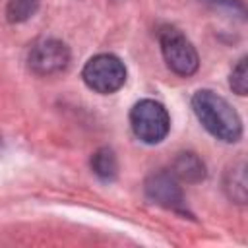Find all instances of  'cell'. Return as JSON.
<instances>
[{
	"label": "cell",
	"instance_id": "cell-7",
	"mask_svg": "<svg viewBox=\"0 0 248 248\" xmlns=\"http://www.w3.org/2000/svg\"><path fill=\"white\" fill-rule=\"evenodd\" d=\"M170 172L184 182H200L205 178V165L196 153H178Z\"/></svg>",
	"mask_w": 248,
	"mask_h": 248
},
{
	"label": "cell",
	"instance_id": "cell-11",
	"mask_svg": "<svg viewBox=\"0 0 248 248\" xmlns=\"http://www.w3.org/2000/svg\"><path fill=\"white\" fill-rule=\"evenodd\" d=\"M211 2H215V4H225V6H232V4H234V0H211Z\"/></svg>",
	"mask_w": 248,
	"mask_h": 248
},
{
	"label": "cell",
	"instance_id": "cell-8",
	"mask_svg": "<svg viewBox=\"0 0 248 248\" xmlns=\"http://www.w3.org/2000/svg\"><path fill=\"white\" fill-rule=\"evenodd\" d=\"M91 169L101 180H114L118 174V159L110 147H101L91 157Z\"/></svg>",
	"mask_w": 248,
	"mask_h": 248
},
{
	"label": "cell",
	"instance_id": "cell-6",
	"mask_svg": "<svg viewBox=\"0 0 248 248\" xmlns=\"http://www.w3.org/2000/svg\"><path fill=\"white\" fill-rule=\"evenodd\" d=\"M145 196L170 211L176 213H186V200L182 194V188L178 184V178L170 170H157L145 178Z\"/></svg>",
	"mask_w": 248,
	"mask_h": 248
},
{
	"label": "cell",
	"instance_id": "cell-1",
	"mask_svg": "<svg viewBox=\"0 0 248 248\" xmlns=\"http://www.w3.org/2000/svg\"><path fill=\"white\" fill-rule=\"evenodd\" d=\"M192 108L202 126L217 140L232 143L242 136V122L236 110L215 91L200 89L192 97Z\"/></svg>",
	"mask_w": 248,
	"mask_h": 248
},
{
	"label": "cell",
	"instance_id": "cell-4",
	"mask_svg": "<svg viewBox=\"0 0 248 248\" xmlns=\"http://www.w3.org/2000/svg\"><path fill=\"white\" fill-rule=\"evenodd\" d=\"M159 45H161V52H163L167 66L174 74L182 78L196 74L200 66V58H198L194 45L184 33H180L174 27H165L159 33Z\"/></svg>",
	"mask_w": 248,
	"mask_h": 248
},
{
	"label": "cell",
	"instance_id": "cell-3",
	"mask_svg": "<svg viewBox=\"0 0 248 248\" xmlns=\"http://www.w3.org/2000/svg\"><path fill=\"white\" fill-rule=\"evenodd\" d=\"M81 78L89 89L101 95L118 91L126 81V66L114 54H97L89 58L81 70Z\"/></svg>",
	"mask_w": 248,
	"mask_h": 248
},
{
	"label": "cell",
	"instance_id": "cell-5",
	"mask_svg": "<svg viewBox=\"0 0 248 248\" xmlns=\"http://www.w3.org/2000/svg\"><path fill=\"white\" fill-rule=\"evenodd\" d=\"M27 64L37 76H56L70 64V48L58 39H41L31 46Z\"/></svg>",
	"mask_w": 248,
	"mask_h": 248
},
{
	"label": "cell",
	"instance_id": "cell-10",
	"mask_svg": "<svg viewBox=\"0 0 248 248\" xmlns=\"http://www.w3.org/2000/svg\"><path fill=\"white\" fill-rule=\"evenodd\" d=\"M231 87L238 95H246V60H238V64L231 72Z\"/></svg>",
	"mask_w": 248,
	"mask_h": 248
},
{
	"label": "cell",
	"instance_id": "cell-2",
	"mask_svg": "<svg viewBox=\"0 0 248 248\" xmlns=\"http://www.w3.org/2000/svg\"><path fill=\"white\" fill-rule=\"evenodd\" d=\"M130 126L140 141L155 145L167 138L170 130V116L159 101L141 99L130 110Z\"/></svg>",
	"mask_w": 248,
	"mask_h": 248
},
{
	"label": "cell",
	"instance_id": "cell-9",
	"mask_svg": "<svg viewBox=\"0 0 248 248\" xmlns=\"http://www.w3.org/2000/svg\"><path fill=\"white\" fill-rule=\"evenodd\" d=\"M41 0H8L6 17L10 23H23L35 16Z\"/></svg>",
	"mask_w": 248,
	"mask_h": 248
}]
</instances>
